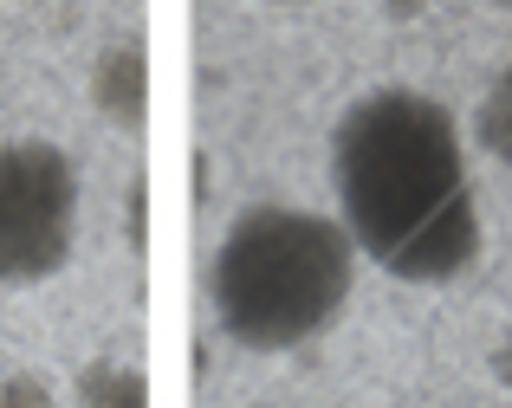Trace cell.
Segmentation results:
<instances>
[{"label": "cell", "mask_w": 512, "mask_h": 408, "mask_svg": "<svg viewBox=\"0 0 512 408\" xmlns=\"http://www.w3.org/2000/svg\"><path fill=\"white\" fill-rule=\"evenodd\" d=\"M500 7H512V0H500Z\"/></svg>", "instance_id": "obj_10"}, {"label": "cell", "mask_w": 512, "mask_h": 408, "mask_svg": "<svg viewBox=\"0 0 512 408\" xmlns=\"http://www.w3.org/2000/svg\"><path fill=\"white\" fill-rule=\"evenodd\" d=\"M91 98L111 124L137 130L143 111H150V59H143L137 39H117V46L98 52V72H91Z\"/></svg>", "instance_id": "obj_4"}, {"label": "cell", "mask_w": 512, "mask_h": 408, "mask_svg": "<svg viewBox=\"0 0 512 408\" xmlns=\"http://www.w3.org/2000/svg\"><path fill=\"white\" fill-rule=\"evenodd\" d=\"M474 136H480V149H487V156L512 175V65L487 85V98H480V111H474Z\"/></svg>", "instance_id": "obj_6"}, {"label": "cell", "mask_w": 512, "mask_h": 408, "mask_svg": "<svg viewBox=\"0 0 512 408\" xmlns=\"http://www.w3.org/2000/svg\"><path fill=\"white\" fill-rule=\"evenodd\" d=\"M266 7H299V0H266Z\"/></svg>", "instance_id": "obj_9"}, {"label": "cell", "mask_w": 512, "mask_h": 408, "mask_svg": "<svg viewBox=\"0 0 512 408\" xmlns=\"http://www.w3.org/2000/svg\"><path fill=\"white\" fill-rule=\"evenodd\" d=\"M493 376H500V389L512 396V324L500 331V344H493Z\"/></svg>", "instance_id": "obj_8"}, {"label": "cell", "mask_w": 512, "mask_h": 408, "mask_svg": "<svg viewBox=\"0 0 512 408\" xmlns=\"http://www.w3.org/2000/svg\"><path fill=\"white\" fill-rule=\"evenodd\" d=\"M0 408H52V389L39 376H7L0 383Z\"/></svg>", "instance_id": "obj_7"}, {"label": "cell", "mask_w": 512, "mask_h": 408, "mask_svg": "<svg viewBox=\"0 0 512 408\" xmlns=\"http://www.w3.org/2000/svg\"><path fill=\"white\" fill-rule=\"evenodd\" d=\"M72 408H150V383L130 363H91V370H78Z\"/></svg>", "instance_id": "obj_5"}, {"label": "cell", "mask_w": 512, "mask_h": 408, "mask_svg": "<svg viewBox=\"0 0 512 408\" xmlns=\"http://www.w3.org/2000/svg\"><path fill=\"white\" fill-rule=\"evenodd\" d=\"M357 285V240L344 221L266 201L227 221L208 260V298L221 331L253 357H279L325 337Z\"/></svg>", "instance_id": "obj_2"}, {"label": "cell", "mask_w": 512, "mask_h": 408, "mask_svg": "<svg viewBox=\"0 0 512 408\" xmlns=\"http://www.w3.org/2000/svg\"><path fill=\"white\" fill-rule=\"evenodd\" d=\"M78 162L46 136L0 143V285H46L78 247Z\"/></svg>", "instance_id": "obj_3"}, {"label": "cell", "mask_w": 512, "mask_h": 408, "mask_svg": "<svg viewBox=\"0 0 512 408\" xmlns=\"http://www.w3.org/2000/svg\"><path fill=\"white\" fill-rule=\"evenodd\" d=\"M338 221L376 272L402 285H454L480 260V195L467 136L415 85L363 91L331 130Z\"/></svg>", "instance_id": "obj_1"}]
</instances>
